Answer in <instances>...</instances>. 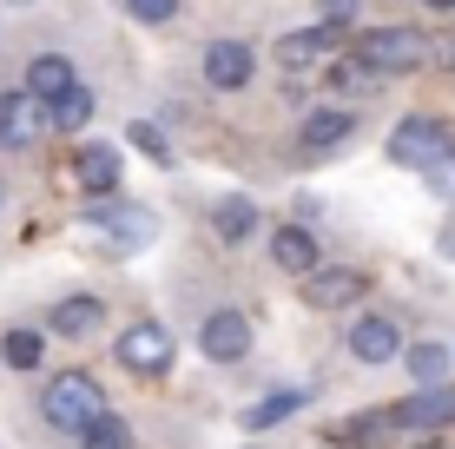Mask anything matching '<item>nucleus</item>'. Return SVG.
Returning a JSON list of instances; mask_svg holds the SVG:
<instances>
[{
	"label": "nucleus",
	"instance_id": "1",
	"mask_svg": "<svg viewBox=\"0 0 455 449\" xmlns=\"http://www.w3.org/2000/svg\"><path fill=\"white\" fill-rule=\"evenodd\" d=\"M350 53L363 60L376 80H389V73H416L422 53H429V40H422L416 27H363V34L350 40Z\"/></svg>",
	"mask_w": 455,
	"mask_h": 449
},
{
	"label": "nucleus",
	"instance_id": "2",
	"mask_svg": "<svg viewBox=\"0 0 455 449\" xmlns=\"http://www.w3.org/2000/svg\"><path fill=\"white\" fill-rule=\"evenodd\" d=\"M100 410H106V390L92 383V370H60V377L40 390V416L53 429H80L86 416H100Z\"/></svg>",
	"mask_w": 455,
	"mask_h": 449
},
{
	"label": "nucleus",
	"instance_id": "3",
	"mask_svg": "<svg viewBox=\"0 0 455 449\" xmlns=\"http://www.w3.org/2000/svg\"><path fill=\"white\" fill-rule=\"evenodd\" d=\"M86 225H92V231H106V245H119V252H139V245L159 231L146 205H125V198H113V192H100V198L86 205Z\"/></svg>",
	"mask_w": 455,
	"mask_h": 449
},
{
	"label": "nucleus",
	"instance_id": "4",
	"mask_svg": "<svg viewBox=\"0 0 455 449\" xmlns=\"http://www.w3.org/2000/svg\"><path fill=\"white\" fill-rule=\"evenodd\" d=\"M449 146H455V132L443 126V119H403V126L389 132V159H396L403 172H429Z\"/></svg>",
	"mask_w": 455,
	"mask_h": 449
},
{
	"label": "nucleus",
	"instance_id": "5",
	"mask_svg": "<svg viewBox=\"0 0 455 449\" xmlns=\"http://www.w3.org/2000/svg\"><path fill=\"white\" fill-rule=\"evenodd\" d=\"M119 364L132 370V377H165L172 370V331L152 317H139L132 331H119Z\"/></svg>",
	"mask_w": 455,
	"mask_h": 449
},
{
	"label": "nucleus",
	"instance_id": "6",
	"mask_svg": "<svg viewBox=\"0 0 455 449\" xmlns=\"http://www.w3.org/2000/svg\"><path fill=\"white\" fill-rule=\"evenodd\" d=\"M198 350H205L212 364H238V357H251V317L244 311H212L205 324H198Z\"/></svg>",
	"mask_w": 455,
	"mask_h": 449
},
{
	"label": "nucleus",
	"instance_id": "7",
	"mask_svg": "<svg viewBox=\"0 0 455 449\" xmlns=\"http://www.w3.org/2000/svg\"><path fill=\"white\" fill-rule=\"evenodd\" d=\"M363 298V271L356 265H317L304 271V304L310 311H343V304Z\"/></svg>",
	"mask_w": 455,
	"mask_h": 449
},
{
	"label": "nucleus",
	"instance_id": "8",
	"mask_svg": "<svg viewBox=\"0 0 455 449\" xmlns=\"http://www.w3.org/2000/svg\"><path fill=\"white\" fill-rule=\"evenodd\" d=\"M46 132V106L34 92H0V152H20Z\"/></svg>",
	"mask_w": 455,
	"mask_h": 449
},
{
	"label": "nucleus",
	"instance_id": "9",
	"mask_svg": "<svg viewBox=\"0 0 455 449\" xmlns=\"http://www.w3.org/2000/svg\"><path fill=\"white\" fill-rule=\"evenodd\" d=\"M251 73H258V53H251L244 40H212V46H205V80H212L218 92L251 86Z\"/></svg>",
	"mask_w": 455,
	"mask_h": 449
},
{
	"label": "nucleus",
	"instance_id": "10",
	"mask_svg": "<svg viewBox=\"0 0 455 449\" xmlns=\"http://www.w3.org/2000/svg\"><path fill=\"white\" fill-rule=\"evenodd\" d=\"M350 357H356V364H389V357H403L396 317H356V324H350Z\"/></svg>",
	"mask_w": 455,
	"mask_h": 449
},
{
	"label": "nucleus",
	"instance_id": "11",
	"mask_svg": "<svg viewBox=\"0 0 455 449\" xmlns=\"http://www.w3.org/2000/svg\"><path fill=\"white\" fill-rule=\"evenodd\" d=\"M337 46H343V27L337 20H317V27H304V34L277 40V60H284V67H317V60L337 53Z\"/></svg>",
	"mask_w": 455,
	"mask_h": 449
},
{
	"label": "nucleus",
	"instance_id": "12",
	"mask_svg": "<svg viewBox=\"0 0 455 449\" xmlns=\"http://www.w3.org/2000/svg\"><path fill=\"white\" fill-rule=\"evenodd\" d=\"M403 423H416V429H449L455 423V383H429V390H416L410 404H396Z\"/></svg>",
	"mask_w": 455,
	"mask_h": 449
},
{
	"label": "nucleus",
	"instance_id": "13",
	"mask_svg": "<svg viewBox=\"0 0 455 449\" xmlns=\"http://www.w3.org/2000/svg\"><path fill=\"white\" fill-rule=\"evenodd\" d=\"M271 265H284L291 277H304V271L323 265V258H317V238H310V225H277V231H271Z\"/></svg>",
	"mask_w": 455,
	"mask_h": 449
},
{
	"label": "nucleus",
	"instance_id": "14",
	"mask_svg": "<svg viewBox=\"0 0 455 449\" xmlns=\"http://www.w3.org/2000/svg\"><path fill=\"white\" fill-rule=\"evenodd\" d=\"M73 179L86 185V198L113 192V185H119V152L100 146V139H92V146H80V152H73Z\"/></svg>",
	"mask_w": 455,
	"mask_h": 449
},
{
	"label": "nucleus",
	"instance_id": "15",
	"mask_svg": "<svg viewBox=\"0 0 455 449\" xmlns=\"http://www.w3.org/2000/svg\"><path fill=\"white\" fill-rule=\"evenodd\" d=\"M356 132V106H323V113L304 119V152H331Z\"/></svg>",
	"mask_w": 455,
	"mask_h": 449
},
{
	"label": "nucleus",
	"instance_id": "16",
	"mask_svg": "<svg viewBox=\"0 0 455 449\" xmlns=\"http://www.w3.org/2000/svg\"><path fill=\"white\" fill-rule=\"evenodd\" d=\"M67 86H80V80H73V67H67L60 53H40V60H27V86H20V92H34L40 106H53Z\"/></svg>",
	"mask_w": 455,
	"mask_h": 449
},
{
	"label": "nucleus",
	"instance_id": "17",
	"mask_svg": "<svg viewBox=\"0 0 455 449\" xmlns=\"http://www.w3.org/2000/svg\"><path fill=\"white\" fill-rule=\"evenodd\" d=\"M100 317H106L100 298H60L53 317H46V331H53V337H92V331H100Z\"/></svg>",
	"mask_w": 455,
	"mask_h": 449
},
{
	"label": "nucleus",
	"instance_id": "18",
	"mask_svg": "<svg viewBox=\"0 0 455 449\" xmlns=\"http://www.w3.org/2000/svg\"><path fill=\"white\" fill-rule=\"evenodd\" d=\"M100 113V100H92V86H67L53 106H46V126H60V132H80L86 119Z\"/></svg>",
	"mask_w": 455,
	"mask_h": 449
},
{
	"label": "nucleus",
	"instance_id": "19",
	"mask_svg": "<svg viewBox=\"0 0 455 449\" xmlns=\"http://www.w3.org/2000/svg\"><path fill=\"white\" fill-rule=\"evenodd\" d=\"M212 231L225 245H244L251 231H258V205L251 198H218V212H212Z\"/></svg>",
	"mask_w": 455,
	"mask_h": 449
},
{
	"label": "nucleus",
	"instance_id": "20",
	"mask_svg": "<svg viewBox=\"0 0 455 449\" xmlns=\"http://www.w3.org/2000/svg\"><path fill=\"white\" fill-rule=\"evenodd\" d=\"M73 437H80V449H132V429H125V416H113V410L86 416Z\"/></svg>",
	"mask_w": 455,
	"mask_h": 449
},
{
	"label": "nucleus",
	"instance_id": "21",
	"mask_svg": "<svg viewBox=\"0 0 455 449\" xmlns=\"http://www.w3.org/2000/svg\"><path fill=\"white\" fill-rule=\"evenodd\" d=\"M40 357H46V337L27 331V324L0 337V364H7V370H40Z\"/></svg>",
	"mask_w": 455,
	"mask_h": 449
},
{
	"label": "nucleus",
	"instance_id": "22",
	"mask_svg": "<svg viewBox=\"0 0 455 449\" xmlns=\"http://www.w3.org/2000/svg\"><path fill=\"white\" fill-rule=\"evenodd\" d=\"M396 423H403L396 410H370V416H350V423H343V429H331V437H337V443H356V449H370L376 437H389Z\"/></svg>",
	"mask_w": 455,
	"mask_h": 449
},
{
	"label": "nucleus",
	"instance_id": "23",
	"mask_svg": "<svg viewBox=\"0 0 455 449\" xmlns=\"http://www.w3.org/2000/svg\"><path fill=\"white\" fill-rule=\"evenodd\" d=\"M449 350L443 344H410V377H416V390H429V383H443L449 377Z\"/></svg>",
	"mask_w": 455,
	"mask_h": 449
},
{
	"label": "nucleus",
	"instance_id": "24",
	"mask_svg": "<svg viewBox=\"0 0 455 449\" xmlns=\"http://www.w3.org/2000/svg\"><path fill=\"white\" fill-rule=\"evenodd\" d=\"M291 410H304V397H297V390H277V397H264V404L244 410V429H271V423H284Z\"/></svg>",
	"mask_w": 455,
	"mask_h": 449
},
{
	"label": "nucleus",
	"instance_id": "25",
	"mask_svg": "<svg viewBox=\"0 0 455 449\" xmlns=\"http://www.w3.org/2000/svg\"><path fill=\"white\" fill-rule=\"evenodd\" d=\"M125 139H132V146L146 152V159H159V165H172V146H165V132L152 126V119H132V132H125Z\"/></svg>",
	"mask_w": 455,
	"mask_h": 449
},
{
	"label": "nucleus",
	"instance_id": "26",
	"mask_svg": "<svg viewBox=\"0 0 455 449\" xmlns=\"http://www.w3.org/2000/svg\"><path fill=\"white\" fill-rule=\"evenodd\" d=\"M179 7H185V0H125V13H132V20H146V27H165Z\"/></svg>",
	"mask_w": 455,
	"mask_h": 449
},
{
	"label": "nucleus",
	"instance_id": "27",
	"mask_svg": "<svg viewBox=\"0 0 455 449\" xmlns=\"http://www.w3.org/2000/svg\"><path fill=\"white\" fill-rule=\"evenodd\" d=\"M422 179H429V192H435V198H449V205H455V146H449V152H443V159H435Z\"/></svg>",
	"mask_w": 455,
	"mask_h": 449
},
{
	"label": "nucleus",
	"instance_id": "28",
	"mask_svg": "<svg viewBox=\"0 0 455 449\" xmlns=\"http://www.w3.org/2000/svg\"><path fill=\"white\" fill-rule=\"evenodd\" d=\"M331 80H337L343 92H363V86H376V73H370V67H363V60H356V53H350V60H337V73H331Z\"/></svg>",
	"mask_w": 455,
	"mask_h": 449
},
{
	"label": "nucleus",
	"instance_id": "29",
	"mask_svg": "<svg viewBox=\"0 0 455 449\" xmlns=\"http://www.w3.org/2000/svg\"><path fill=\"white\" fill-rule=\"evenodd\" d=\"M356 7H363V0H317V13H323V20H337V27H350Z\"/></svg>",
	"mask_w": 455,
	"mask_h": 449
},
{
	"label": "nucleus",
	"instance_id": "30",
	"mask_svg": "<svg viewBox=\"0 0 455 449\" xmlns=\"http://www.w3.org/2000/svg\"><path fill=\"white\" fill-rule=\"evenodd\" d=\"M410 449H449V443H443V437H429V443H410Z\"/></svg>",
	"mask_w": 455,
	"mask_h": 449
},
{
	"label": "nucleus",
	"instance_id": "31",
	"mask_svg": "<svg viewBox=\"0 0 455 449\" xmlns=\"http://www.w3.org/2000/svg\"><path fill=\"white\" fill-rule=\"evenodd\" d=\"M429 7H435V13H455V0H429Z\"/></svg>",
	"mask_w": 455,
	"mask_h": 449
},
{
	"label": "nucleus",
	"instance_id": "32",
	"mask_svg": "<svg viewBox=\"0 0 455 449\" xmlns=\"http://www.w3.org/2000/svg\"><path fill=\"white\" fill-rule=\"evenodd\" d=\"M7 7H34V0H7Z\"/></svg>",
	"mask_w": 455,
	"mask_h": 449
},
{
	"label": "nucleus",
	"instance_id": "33",
	"mask_svg": "<svg viewBox=\"0 0 455 449\" xmlns=\"http://www.w3.org/2000/svg\"><path fill=\"white\" fill-rule=\"evenodd\" d=\"M0 205H7V198H0Z\"/></svg>",
	"mask_w": 455,
	"mask_h": 449
}]
</instances>
